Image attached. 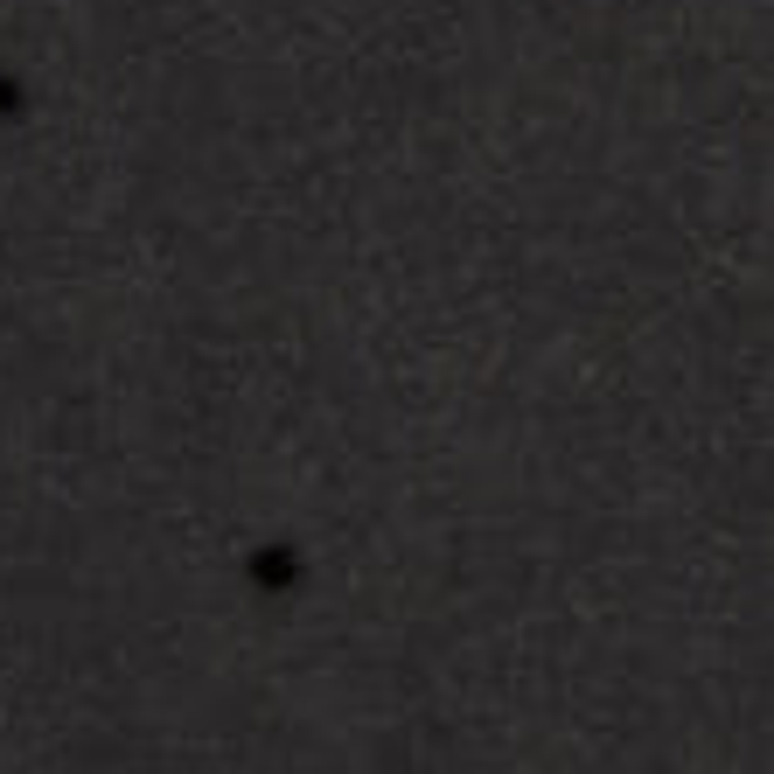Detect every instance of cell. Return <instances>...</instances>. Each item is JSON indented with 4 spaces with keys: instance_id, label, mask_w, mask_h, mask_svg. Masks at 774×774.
I'll return each mask as SVG.
<instances>
[{
    "instance_id": "obj_1",
    "label": "cell",
    "mask_w": 774,
    "mask_h": 774,
    "mask_svg": "<svg viewBox=\"0 0 774 774\" xmlns=\"http://www.w3.org/2000/svg\"><path fill=\"white\" fill-rule=\"evenodd\" d=\"M0 112H14V84L8 78H0Z\"/></svg>"
}]
</instances>
